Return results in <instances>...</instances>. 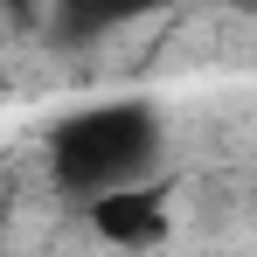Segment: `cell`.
<instances>
[{
    "label": "cell",
    "mask_w": 257,
    "mask_h": 257,
    "mask_svg": "<svg viewBox=\"0 0 257 257\" xmlns=\"http://www.w3.org/2000/svg\"><path fill=\"white\" fill-rule=\"evenodd\" d=\"M84 215H90V229H97L104 243H118V250H153V243L167 236V195H160L153 181L111 188V195L84 202Z\"/></svg>",
    "instance_id": "2"
},
{
    "label": "cell",
    "mask_w": 257,
    "mask_h": 257,
    "mask_svg": "<svg viewBox=\"0 0 257 257\" xmlns=\"http://www.w3.org/2000/svg\"><path fill=\"white\" fill-rule=\"evenodd\" d=\"M160 160V111L139 97H111V104H84L49 132V174L63 195L97 202L111 188L146 181Z\"/></svg>",
    "instance_id": "1"
},
{
    "label": "cell",
    "mask_w": 257,
    "mask_h": 257,
    "mask_svg": "<svg viewBox=\"0 0 257 257\" xmlns=\"http://www.w3.org/2000/svg\"><path fill=\"white\" fill-rule=\"evenodd\" d=\"M49 7L70 35H90V28H118V21H139V14L174 7V0H49Z\"/></svg>",
    "instance_id": "3"
}]
</instances>
